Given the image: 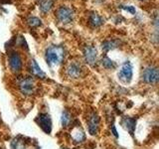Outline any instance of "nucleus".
I'll use <instances>...</instances> for the list:
<instances>
[{
  "label": "nucleus",
  "mask_w": 159,
  "mask_h": 149,
  "mask_svg": "<svg viewBox=\"0 0 159 149\" xmlns=\"http://www.w3.org/2000/svg\"><path fill=\"white\" fill-rule=\"evenodd\" d=\"M64 56V51L61 47L52 46L49 47L45 54V58H46L47 63L52 66V65H57L62 61Z\"/></svg>",
  "instance_id": "nucleus-1"
},
{
  "label": "nucleus",
  "mask_w": 159,
  "mask_h": 149,
  "mask_svg": "<svg viewBox=\"0 0 159 149\" xmlns=\"http://www.w3.org/2000/svg\"><path fill=\"white\" fill-rule=\"evenodd\" d=\"M56 16L60 22L67 24L72 22V20L74 18V11L67 6H61L57 9Z\"/></svg>",
  "instance_id": "nucleus-2"
},
{
  "label": "nucleus",
  "mask_w": 159,
  "mask_h": 149,
  "mask_svg": "<svg viewBox=\"0 0 159 149\" xmlns=\"http://www.w3.org/2000/svg\"><path fill=\"white\" fill-rule=\"evenodd\" d=\"M158 78H159L158 70L155 67H149V68H146L143 71L142 79L145 83H148V84H155L158 81Z\"/></svg>",
  "instance_id": "nucleus-3"
},
{
  "label": "nucleus",
  "mask_w": 159,
  "mask_h": 149,
  "mask_svg": "<svg viewBox=\"0 0 159 149\" xmlns=\"http://www.w3.org/2000/svg\"><path fill=\"white\" fill-rule=\"evenodd\" d=\"M9 67L11 69V71H13L15 73H18L21 71L22 60H21V57H20V55L17 52L12 51L9 54Z\"/></svg>",
  "instance_id": "nucleus-4"
},
{
  "label": "nucleus",
  "mask_w": 159,
  "mask_h": 149,
  "mask_svg": "<svg viewBox=\"0 0 159 149\" xmlns=\"http://www.w3.org/2000/svg\"><path fill=\"white\" fill-rule=\"evenodd\" d=\"M118 78L123 82H130L132 78V67L129 62H125L121 67V70L118 73Z\"/></svg>",
  "instance_id": "nucleus-5"
},
{
  "label": "nucleus",
  "mask_w": 159,
  "mask_h": 149,
  "mask_svg": "<svg viewBox=\"0 0 159 149\" xmlns=\"http://www.w3.org/2000/svg\"><path fill=\"white\" fill-rule=\"evenodd\" d=\"M84 59H86L87 63L89 64H93L96 62L97 60V56H98V52H97V49L93 47V46H88L86 49H84Z\"/></svg>",
  "instance_id": "nucleus-6"
},
{
  "label": "nucleus",
  "mask_w": 159,
  "mask_h": 149,
  "mask_svg": "<svg viewBox=\"0 0 159 149\" xmlns=\"http://www.w3.org/2000/svg\"><path fill=\"white\" fill-rule=\"evenodd\" d=\"M19 87H20V89H21V92L25 94H32L33 93L34 84L31 79H29V78L24 79L23 81L20 83Z\"/></svg>",
  "instance_id": "nucleus-7"
},
{
  "label": "nucleus",
  "mask_w": 159,
  "mask_h": 149,
  "mask_svg": "<svg viewBox=\"0 0 159 149\" xmlns=\"http://www.w3.org/2000/svg\"><path fill=\"white\" fill-rule=\"evenodd\" d=\"M67 74L71 78H79L82 74V68L77 63H72L67 68Z\"/></svg>",
  "instance_id": "nucleus-8"
},
{
  "label": "nucleus",
  "mask_w": 159,
  "mask_h": 149,
  "mask_svg": "<svg viewBox=\"0 0 159 149\" xmlns=\"http://www.w3.org/2000/svg\"><path fill=\"white\" fill-rule=\"evenodd\" d=\"M39 124L43 128L44 131L47 133L51 132V119L48 114H40L39 116Z\"/></svg>",
  "instance_id": "nucleus-9"
},
{
  "label": "nucleus",
  "mask_w": 159,
  "mask_h": 149,
  "mask_svg": "<svg viewBox=\"0 0 159 149\" xmlns=\"http://www.w3.org/2000/svg\"><path fill=\"white\" fill-rule=\"evenodd\" d=\"M98 117L96 114H93V115L89 117V131L92 135H94L98 131Z\"/></svg>",
  "instance_id": "nucleus-10"
},
{
  "label": "nucleus",
  "mask_w": 159,
  "mask_h": 149,
  "mask_svg": "<svg viewBox=\"0 0 159 149\" xmlns=\"http://www.w3.org/2000/svg\"><path fill=\"white\" fill-rule=\"evenodd\" d=\"M53 0H41L39 4V8H40V11L42 13H48L50 10L52 9L53 7Z\"/></svg>",
  "instance_id": "nucleus-11"
},
{
  "label": "nucleus",
  "mask_w": 159,
  "mask_h": 149,
  "mask_svg": "<svg viewBox=\"0 0 159 149\" xmlns=\"http://www.w3.org/2000/svg\"><path fill=\"white\" fill-rule=\"evenodd\" d=\"M31 72L33 74L40 78H45V74L42 72V70L40 69V67L38 66V64L36 63L35 60H32L31 61Z\"/></svg>",
  "instance_id": "nucleus-12"
},
{
  "label": "nucleus",
  "mask_w": 159,
  "mask_h": 149,
  "mask_svg": "<svg viewBox=\"0 0 159 149\" xmlns=\"http://www.w3.org/2000/svg\"><path fill=\"white\" fill-rule=\"evenodd\" d=\"M89 23H91L93 26L98 27V26H101V25L103 23V19L99 16L98 14L93 13L89 16Z\"/></svg>",
  "instance_id": "nucleus-13"
},
{
  "label": "nucleus",
  "mask_w": 159,
  "mask_h": 149,
  "mask_svg": "<svg viewBox=\"0 0 159 149\" xmlns=\"http://www.w3.org/2000/svg\"><path fill=\"white\" fill-rule=\"evenodd\" d=\"M117 47V42L116 41H106L102 43V49L104 51H108Z\"/></svg>",
  "instance_id": "nucleus-14"
},
{
  "label": "nucleus",
  "mask_w": 159,
  "mask_h": 149,
  "mask_svg": "<svg viewBox=\"0 0 159 149\" xmlns=\"http://www.w3.org/2000/svg\"><path fill=\"white\" fill-rule=\"evenodd\" d=\"M102 66L107 69H114L116 68V64H114L108 57H104L102 59Z\"/></svg>",
  "instance_id": "nucleus-15"
},
{
  "label": "nucleus",
  "mask_w": 159,
  "mask_h": 149,
  "mask_svg": "<svg viewBox=\"0 0 159 149\" xmlns=\"http://www.w3.org/2000/svg\"><path fill=\"white\" fill-rule=\"evenodd\" d=\"M27 23L31 27H38V26H40V25L42 24V21L39 18H37V17H30L27 20Z\"/></svg>",
  "instance_id": "nucleus-16"
},
{
  "label": "nucleus",
  "mask_w": 159,
  "mask_h": 149,
  "mask_svg": "<svg viewBox=\"0 0 159 149\" xmlns=\"http://www.w3.org/2000/svg\"><path fill=\"white\" fill-rule=\"evenodd\" d=\"M126 121V127L129 131H130V133L133 132V129H134V126H135V120L134 119H131V118H126L125 119Z\"/></svg>",
  "instance_id": "nucleus-17"
},
{
  "label": "nucleus",
  "mask_w": 159,
  "mask_h": 149,
  "mask_svg": "<svg viewBox=\"0 0 159 149\" xmlns=\"http://www.w3.org/2000/svg\"><path fill=\"white\" fill-rule=\"evenodd\" d=\"M71 121V118H70V115H69V113L68 112H66L65 111L64 113H63V117H62V122H63V124L65 126H67L68 124H69V122Z\"/></svg>",
  "instance_id": "nucleus-18"
},
{
  "label": "nucleus",
  "mask_w": 159,
  "mask_h": 149,
  "mask_svg": "<svg viewBox=\"0 0 159 149\" xmlns=\"http://www.w3.org/2000/svg\"><path fill=\"white\" fill-rule=\"evenodd\" d=\"M122 8L125 10V11L131 13V14L135 13V8H134L133 6H130V5H127V6H122Z\"/></svg>",
  "instance_id": "nucleus-19"
}]
</instances>
